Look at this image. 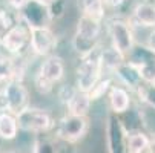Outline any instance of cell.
Listing matches in <instances>:
<instances>
[{"instance_id":"7c38bea8","label":"cell","mask_w":155,"mask_h":153,"mask_svg":"<svg viewBox=\"0 0 155 153\" xmlns=\"http://www.w3.org/2000/svg\"><path fill=\"white\" fill-rule=\"evenodd\" d=\"M66 109H68V113L69 115H75V116H86L87 113L91 112V107H92V101L89 98V95L80 92V91H74V94L71 95V98L64 103Z\"/></svg>"},{"instance_id":"8992f818","label":"cell","mask_w":155,"mask_h":153,"mask_svg":"<svg viewBox=\"0 0 155 153\" xmlns=\"http://www.w3.org/2000/svg\"><path fill=\"white\" fill-rule=\"evenodd\" d=\"M106 29L110 38V46L117 49L121 55L129 57L130 52L135 49V37L129 21L124 18L112 17L106 21Z\"/></svg>"},{"instance_id":"e0dca14e","label":"cell","mask_w":155,"mask_h":153,"mask_svg":"<svg viewBox=\"0 0 155 153\" xmlns=\"http://www.w3.org/2000/svg\"><path fill=\"white\" fill-rule=\"evenodd\" d=\"M78 9L81 15L95 18L98 21H103L106 17V8L103 0H77Z\"/></svg>"},{"instance_id":"9a60e30c","label":"cell","mask_w":155,"mask_h":153,"mask_svg":"<svg viewBox=\"0 0 155 153\" xmlns=\"http://www.w3.org/2000/svg\"><path fill=\"white\" fill-rule=\"evenodd\" d=\"M132 18L140 26L155 29V3H149V2L137 3L132 9Z\"/></svg>"},{"instance_id":"ffe728a7","label":"cell","mask_w":155,"mask_h":153,"mask_svg":"<svg viewBox=\"0 0 155 153\" xmlns=\"http://www.w3.org/2000/svg\"><path fill=\"white\" fill-rule=\"evenodd\" d=\"M15 25V20L12 18V15L9 14L8 9L0 6V43L5 38V35L9 32V29Z\"/></svg>"},{"instance_id":"9c48e42d","label":"cell","mask_w":155,"mask_h":153,"mask_svg":"<svg viewBox=\"0 0 155 153\" xmlns=\"http://www.w3.org/2000/svg\"><path fill=\"white\" fill-rule=\"evenodd\" d=\"M9 57H18L29 49V28L17 17L15 25L9 29L0 43Z\"/></svg>"},{"instance_id":"30bf717a","label":"cell","mask_w":155,"mask_h":153,"mask_svg":"<svg viewBox=\"0 0 155 153\" xmlns=\"http://www.w3.org/2000/svg\"><path fill=\"white\" fill-rule=\"evenodd\" d=\"M58 45V38L52 28H31L29 29V51L35 57H49Z\"/></svg>"},{"instance_id":"d4e9b609","label":"cell","mask_w":155,"mask_h":153,"mask_svg":"<svg viewBox=\"0 0 155 153\" xmlns=\"http://www.w3.org/2000/svg\"><path fill=\"white\" fill-rule=\"evenodd\" d=\"M40 2H43V3H48V5H49V3H52V2H54V0H40Z\"/></svg>"},{"instance_id":"277c9868","label":"cell","mask_w":155,"mask_h":153,"mask_svg":"<svg viewBox=\"0 0 155 153\" xmlns=\"http://www.w3.org/2000/svg\"><path fill=\"white\" fill-rule=\"evenodd\" d=\"M29 104V92L21 80L5 81L0 91V110H8L14 115L20 113Z\"/></svg>"},{"instance_id":"2e32d148","label":"cell","mask_w":155,"mask_h":153,"mask_svg":"<svg viewBox=\"0 0 155 153\" xmlns=\"http://www.w3.org/2000/svg\"><path fill=\"white\" fill-rule=\"evenodd\" d=\"M18 126L15 115L8 110H0V139L11 141L15 139L18 135Z\"/></svg>"},{"instance_id":"6da1fadb","label":"cell","mask_w":155,"mask_h":153,"mask_svg":"<svg viewBox=\"0 0 155 153\" xmlns=\"http://www.w3.org/2000/svg\"><path fill=\"white\" fill-rule=\"evenodd\" d=\"M103 29V21L95 18L80 15L75 25V34L72 38V46L80 57L91 54L97 48H100L98 40Z\"/></svg>"},{"instance_id":"7402d4cb","label":"cell","mask_w":155,"mask_h":153,"mask_svg":"<svg viewBox=\"0 0 155 153\" xmlns=\"http://www.w3.org/2000/svg\"><path fill=\"white\" fill-rule=\"evenodd\" d=\"M103 3H104V8L107 9H117L120 6H123L126 3V0H103Z\"/></svg>"},{"instance_id":"d6986e66","label":"cell","mask_w":155,"mask_h":153,"mask_svg":"<svg viewBox=\"0 0 155 153\" xmlns=\"http://www.w3.org/2000/svg\"><path fill=\"white\" fill-rule=\"evenodd\" d=\"M110 87H112V80H110L109 77L101 78V80L92 87V89H91V92L87 94V95H89L91 101L94 103V101H97V100H101V98L109 92Z\"/></svg>"},{"instance_id":"5b68a950","label":"cell","mask_w":155,"mask_h":153,"mask_svg":"<svg viewBox=\"0 0 155 153\" xmlns=\"http://www.w3.org/2000/svg\"><path fill=\"white\" fill-rule=\"evenodd\" d=\"M18 130L26 133H46L54 129V118L45 109L28 106L20 113L15 115Z\"/></svg>"},{"instance_id":"ac0fdd59","label":"cell","mask_w":155,"mask_h":153,"mask_svg":"<svg viewBox=\"0 0 155 153\" xmlns=\"http://www.w3.org/2000/svg\"><path fill=\"white\" fill-rule=\"evenodd\" d=\"M124 145L127 153H143L149 147V138L141 132H134L124 138Z\"/></svg>"},{"instance_id":"8fae6325","label":"cell","mask_w":155,"mask_h":153,"mask_svg":"<svg viewBox=\"0 0 155 153\" xmlns=\"http://www.w3.org/2000/svg\"><path fill=\"white\" fill-rule=\"evenodd\" d=\"M107 104H109L110 112L115 113V115L127 112L129 107H130V94H129V91L123 86H118V84L114 86L112 84V87H110L109 92H107Z\"/></svg>"},{"instance_id":"ba28073f","label":"cell","mask_w":155,"mask_h":153,"mask_svg":"<svg viewBox=\"0 0 155 153\" xmlns=\"http://www.w3.org/2000/svg\"><path fill=\"white\" fill-rule=\"evenodd\" d=\"M55 136L66 142H75L83 138L89 129V121L86 116H75L66 113L63 115L55 124Z\"/></svg>"},{"instance_id":"7a4b0ae2","label":"cell","mask_w":155,"mask_h":153,"mask_svg":"<svg viewBox=\"0 0 155 153\" xmlns=\"http://www.w3.org/2000/svg\"><path fill=\"white\" fill-rule=\"evenodd\" d=\"M63 77H64V60L60 55L52 54L49 57H45V60L40 63L38 71L34 75V87L38 94L48 95L49 92H52L54 84L60 83Z\"/></svg>"},{"instance_id":"5bb4252c","label":"cell","mask_w":155,"mask_h":153,"mask_svg":"<svg viewBox=\"0 0 155 153\" xmlns=\"http://www.w3.org/2000/svg\"><path fill=\"white\" fill-rule=\"evenodd\" d=\"M8 80H21L23 81V69L20 63L9 57L8 54H0V83H5Z\"/></svg>"},{"instance_id":"4fadbf2b","label":"cell","mask_w":155,"mask_h":153,"mask_svg":"<svg viewBox=\"0 0 155 153\" xmlns=\"http://www.w3.org/2000/svg\"><path fill=\"white\" fill-rule=\"evenodd\" d=\"M124 61H126V57L121 55L112 46L100 49V66H101L103 74L104 72L106 74H115L123 66Z\"/></svg>"},{"instance_id":"603a6c76","label":"cell","mask_w":155,"mask_h":153,"mask_svg":"<svg viewBox=\"0 0 155 153\" xmlns=\"http://www.w3.org/2000/svg\"><path fill=\"white\" fill-rule=\"evenodd\" d=\"M146 49L155 55V29H153V31L149 34V37H147V45H146Z\"/></svg>"},{"instance_id":"3957f363","label":"cell","mask_w":155,"mask_h":153,"mask_svg":"<svg viewBox=\"0 0 155 153\" xmlns=\"http://www.w3.org/2000/svg\"><path fill=\"white\" fill-rule=\"evenodd\" d=\"M101 78L103 72L100 66V48H97L91 54L80 57L78 66L75 69V89L89 94Z\"/></svg>"},{"instance_id":"44dd1931","label":"cell","mask_w":155,"mask_h":153,"mask_svg":"<svg viewBox=\"0 0 155 153\" xmlns=\"http://www.w3.org/2000/svg\"><path fill=\"white\" fill-rule=\"evenodd\" d=\"M5 2H6V5H8L11 9H14V11L18 12L21 8L28 3V0H5Z\"/></svg>"},{"instance_id":"cb8c5ba5","label":"cell","mask_w":155,"mask_h":153,"mask_svg":"<svg viewBox=\"0 0 155 153\" xmlns=\"http://www.w3.org/2000/svg\"><path fill=\"white\" fill-rule=\"evenodd\" d=\"M149 153H155V136L152 139H149V147H147Z\"/></svg>"},{"instance_id":"52a82bcc","label":"cell","mask_w":155,"mask_h":153,"mask_svg":"<svg viewBox=\"0 0 155 153\" xmlns=\"http://www.w3.org/2000/svg\"><path fill=\"white\" fill-rule=\"evenodd\" d=\"M17 17L31 28H51L54 17L48 3L40 0H28V3L17 12Z\"/></svg>"}]
</instances>
